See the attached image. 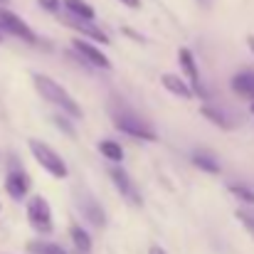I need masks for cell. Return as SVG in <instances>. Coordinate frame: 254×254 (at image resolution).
Returning a JSON list of instances; mask_svg holds the SVG:
<instances>
[{
    "mask_svg": "<svg viewBox=\"0 0 254 254\" xmlns=\"http://www.w3.org/2000/svg\"><path fill=\"white\" fill-rule=\"evenodd\" d=\"M32 82H35V89L42 94V99H47L50 104L60 106L62 111H67V114H69V116H74V119H79V116H82V106L74 101V96L60 84V82H55L52 77L40 74V72H37V74H32Z\"/></svg>",
    "mask_w": 254,
    "mask_h": 254,
    "instance_id": "6da1fadb",
    "label": "cell"
},
{
    "mask_svg": "<svg viewBox=\"0 0 254 254\" xmlns=\"http://www.w3.org/2000/svg\"><path fill=\"white\" fill-rule=\"evenodd\" d=\"M114 126L121 131V133H128L133 138H141V141H156V131L148 126V121H143L138 114H133L131 109H121L114 114Z\"/></svg>",
    "mask_w": 254,
    "mask_h": 254,
    "instance_id": "7a4b0ae2",
    "label": "cell"
},
{
    "mask_svg": "<svg viewBox=\"0 0 254 254\" xmlns=\"http://www.w3.org/2000/svg\"><path fill=\"white\" fill-rule=\"evenodd\" d=\"M30 151H32L35 161L47 170L50 175H55V178H67V173H69V170H67V163L62 161V156H60L52 146H47V143H42V141H37V138H30Z\"/></svg>",
    "mask_w": 254,
    "mask_h": 254,
    "instance_id": "3957f363",
    "label": "cell"
},
{
    "mask_svg": "<svg viewBox=\"0 0 254 254\" xmlns=\"http://www.w3.org/2000/svg\"><path fill=\"white\" fill-rule=\"evenodd\" d=\"M27 222L40 235H50L55 230V225H52V207H50L47 197L35 195L32 200H27Z\"/></svg>",
    "mask_w": 254,
    "mask_h": 254,
    "instance_id": "277c9868",
    "label": "cell"
},
{
    "mask_svg": "<svg viewBox=\"0 0 254 254\" xmlns=\"http://www.w3.org/2000/svg\"><path fill=\"white\" fill-rule=\"evenodd\" d=\"M0 30L7 32V35H12V37H17V40H22V42H27V45H40V40L30 30V25L20 15H15L12 10H7L2 5H0Z\"/></svg>",
    "mask_w": 254,
    "mask_h": 254,
    "instance_id": "5b68a950",
    "label": "cell"
},
{
    "mask_svg": "<svg viewBox=\"0 0 254 254\" xmlns=\"http://www.w3.org/2000/svg\"><path fill=\"white\" fill-rule=\"evenodd\" d=\"M178 62H180L185 77H188V84H190V89H192V94L200 96V99H207V91H205V86H202V82H200L197 62H195V57H192V52H190L188 47H180V50H178Z\"/></svg>",
    "mask_w": 254,
    "mask_h": 254,
    "instance_id": "8992f818",
    "label": "cell"
},
{
    "mask_svg": "<svg viewBox=\"0 0 254 254\" xmlns=\"http://www.w3.org/2000/svg\"><path fill=\"white\" fill-rule=\"evenodd\" d=\"M5 190L12 200H25L27 192H30V175L20 168L15 161L7 170V178H5Z\"/></svg>",
    "mask_w": 254,
    "mask_h": 254,
    "instance_id": "52a82bcc",
    "label": "cell"
},
{
    "mask_svg": "<svg viewBox=\"0 0 254 254\" xmlns=\"http://www.w3.org/2000/svg\"><path fill=\"white\" fill-rule=\"evenodd\" d=\"M72 47H74V52L84 60V62H89L91 67H99V69H111V60L99 50V47H94L91 42H86L84 37H77L74 42H72Z\"/></svg>",
    "mask_w": 254,
    "mask_h": 254,
    "instance_id": "ba28073f",
    "label": "cell"
},
{
    "mask_svg": "<svg viewBox=\"0 0 254 254\" xmlns=\"http://www.w3.org/2000/svg\"><path fill=\"white\" fill-rule=\"evenodd\" d=\"M62 22H64L67 27H72L74 32H79L82 37H91L94 42L109 45V35H106L101 27H96L91 20H79V17H72V15H67V17H62Z\"/></svg>",
    "mask_w": 254,
    "mask_h": 254,
    "instance_id": "9c48e42d",
    "label": "cell"
},
{
    "mask_svg": "<svg viewBox=\"0 0 254 254\" xmlns=\"http://www.w3.org/2000/svg\"><path fill=\"white\" fill-rule=\"evenodd\" d=\"M109 175H111V180H114L116 190H119L124 197H128L133 205H141V195L133 190V183H131V178H128V173H126V170L119 168V166H114V168L109 170Z\"/></svg>",
    "mask_w": 254,
    "mask_h": 254,
    "instance_id": "30bf717a",
    "label": "cell"
},
{
    "mask_svg": "<svg viewBox=\"0 0 254 254\" xmlns=\"http://www.w3.org/2000/svg\"><path fill=\"white\" fill-rule=\"evenodd\" d=\"M230 86H232V91H235L237 96L254 101V69H242V72H237V74L232 77Z\"/></svg>",
    "mask_w": 254,
    "mask_h": 254,
    "instance_id": "8fae6325",
    "label": "cell"
},
{
    "mask_svg": "<svg viewBox=\"0 0 254 254\" xmlns=\"http://www.w3.org/2000/svg\"><path fill=\"white\" fill-rule=\"evenodd\" d=\"M79 210H82L84 220H89L94 227H106V212H104L101 205L94 202L91 197H84V200L79 202Z\"/></svg>",
    "mask_w": 254,
    "mask_h": 254,
    "instance_id": "7c38bea8",
    "label": "cell"
},
{
    "mask_svg": "<svg viewBox=\"0 0 254 254\" xmlns=\"http://www.w3.org/2000/svg\"><path fill=\"white\" fill-rule=\"evenodd\" d=\"M161 84L166 86L173 96H180V99H190V96H192L190 84H188L183 77H178V74H163V77H161Z\"/></svg>",
    "mask_w": 254,
    "mask_h": 254,
    "instance_id": "4fadbf2b",
    "label": "cell"
},
{
    "mask_svg": "<svg viewBox=\"0 0 254 254\" xmlns=\"http://www.w3.org/2000/svg\"><path fill=\"white\" fill-rule=\"evenodd\" d=\"M69 237H72V245L77 247V254L91 252V237H89L86 230H82V225H72L69 227Z\"/></svg>",
    "mask_w": 254,
    "mask_h": 254,
    "instance_id": "5bb4252c",
    "label": "cell"
},
{
    "mask_svg": "<svg viewBox=\"0 0 254 254\" xmlns=\"http://www.w3.org/2000/svg\"><path fill=\"white\" fill-rule=\"evenodd\" d=\"M200 114L207 119V121H212L215 126H220V128H225V131H230L235 124H232V119L225 114V111H220V109H215V106H202L200 109Z\"/></svg>",
    "mask_w": 254,
    "mask_h": 254,
    "instance_id": "9a60e30c",
    "label": "cell"
},
{
    "mask_svg": "<svg viewBox=\"0 0 254 254\" xmlns=\"http://www.w3.org/2000/svg\"><path fill=\"white\" fill-rule=\"evenodd\" d=\"M192 166H195V168H200V170H205V173H210V175H217V173L222 170L215 156H210V153H202V151L192 153Z\"/></svg>",
    "mask_w": 254,
    "mask_h": 254,
    "instance_id": "2e32d148",
    "label": "cell"
},
{
    "mask_svg": "<svg viewBox=\"0 0 254 254\" xmlns=\"http://www.w3.org/2000/svg\"><path fill=\"white\" fill-rule=\"evenodd\" d=\"M64 7L69 10L72 17H79V20H94V7L84 2V0H62Z\"/></svg>",
    "mask_w": 254,
    "mask_h": 254,
    "instance_id": "e0dca14e",
    "label": "cell"
},
{
    "mask_svg": "<svg viewBox=\"0 0 254 254\" xmlns=\"http://www.w3.org/2000/svg\"><path fill=\"white\" fill-rule=\"evenodd\" d=\"M99 151H101V156H104L106 161H111V163H121V161H124V148H121L116 141L104 138V141L99 143Z\"/></svg>",
    "mask_w": 254,
    "mask_h": 254,
    "instance_id": "ac0fdd59",
    "label": "cell"
},
{
    "mask_svg": "<svg viewBox=\"0 0 254 254\" xmlns=\"http://www.w3.org/2000/svg\"><path fill=\"white\" fill-rule=\"evenodd\" d=\"M27 252L30 254H67V250L60 247V245H55V242L32 240V242H27Z\"/></svg>",
    "mask_w": 254,
    "mask_h": 254,
    "instance_id": "d6986e66",
    "label": "cell"
},
{
    "mask_svg": "<svg viewBox=\"0 0 254 254\" xmlns=\"http://www.w3.org/2000/svg\"><path fill=\"white\" fill-rule=\"evenodd\" d=\"M227 190H230L240 202H245V205H250V207L254 205V190L252 188H247V185H242V183H230Z\"/></svg>",
    "mask_w": 254,
    "mask_h": 254,
    "instance_id": "ffe728a7",
    "label": "cell"
},
{
    "mask_svg": "<svg viewBox=\"0 0 254 254\" xmlns=\"http://www.w3.org/2000/svg\"><path fill=\"white\" fill-rule=\"evenodd\" d=\"M235 217L240 220V225L247 230V235L254 240V215L252 212H250V210H237V212H235Z\"/></svg>",
    "mask_w": 254,
    "mask_h": 254,
    "instance_id": "44dd1931",
    "label": "cell"
},
{
    "mask_svg": "<svg viewBox=\"0 0 254 254\" xmlns=\"http://www.w3.org/2000/svg\"><path fill=\"white\" fill-rule=\"evenodd\" d=\"M55 126H57V128H62V131L67 133V136H72V133H74L72 124H69V121H67L64 116H55Z\"/></svg>",
    "mask_w": 254,
    "mask_h": 254,
    "instance_id": "7402d4cb",
    "label": "cell"
},
{
    "mask_svg": "<svg viewBox=\"0 0 254 254\" xmlns=\"http://www.w3.org/2000/svg\"><path fill=\"white\" fill-rule=\"evenodd\" d=\"M37 2H40V5L45 7V10H50V12H57V10H60V2H62V0H37Z\"/></svg>",
    "mask_w": 254,
    "mask_h": 254,
    "instance_id": "603a6c76",
    "label": "cell"
},
{
    "mask_svg": "<svg viewBox=\"0 0 254 254\" xmlns=\"http://www.w3.org/2000/svg\"><path fill=\"white\" fill-rule=\"evenodd\" d=\"M126 7H131V10H138L141 7V0H121Z\"/></svg>",
    "mask_w": 254,
    "mask_h": 254,
    "instance_id": "cb8c5ba5",
    "label": "cell"
},
{
    "mask_svg": "<svg viewBox=\"0 0 254 254\" xmlns=\"http://www.w3.org/2000/svg\"><path fill=\"white\" fill-rule=\"evenodd\" d=\"M148 254H168V252H166V250H163L161 245H153V247L148 250Z\"/></svg>",
    "mask_w": 254,
    "mask_h": 254,
    "instance_id": "d4e9b609",
    "label": "cell"
},
{
    "mask_svg": "<svg viewBox=\"0 0 254 254\" xmlns=\"http://www.w3.org/2000/svg\"><path fill=\"white\" fill-rule=\"evenodd\" d=\"M247 47H250V52L254 55V35H250V37H247Z\"/></svg>",
    "mask_w": 254,
    "mask_h": 254,
    "instance_id": "484cf974",
    "label": "cell"
},
{
    "mask_svg": "<svg viewBox=\"0 0 254 254\" xmlns=\"http://www.w3.org/2000/svg\"><path fill=\"white\" fill-rule=\"evenodd\" d=\"M250 111H252V116H254V101H252V104H250Z\"/></svg>",
    "mask_w": 254,
    "mask_h": 254,
    "instance_id": "4316f807",
    "label": "cell"
},
{
    "mask_svg": "<svg viewBox=\"0 0 254 254\" xmlns=\"http://www.w3.org/2000/svg\"><path fill=\"white\" fill-rule=\"evenodd\" d=\"M202 2H205V5H207V0H202Z\"/></svg>",
    "mask_w": 254,
    "mask_h": 254,
    "instance_id": "83f0119b",
    "label": "cell"
},
{
    "mask_svg": "<svg viewBox=\"0 0 254 254\" xmlns=\"http://www.w3.org/2000/svg\"><path fill=\"white\" fill-rule=\"evenodd\" d=\"M0 40H2V35H0Z\"/></svg>",
    "mask_w": 254,
    "mask_h": 254,
    "instance_id": "f1b7e54d",
    "label": "cell"
},
{
    "mask_svg": "<svg viewBox=\"0 0 254 254\" xmlns=\"http://www.w3.org/2000/svg\"><path fill=\"white\" fill-rule=\"evenodd\" d=\"M0 2H5V0H0Z\"/></svg>",
    "mask_w": 254,
    "mask_h": 254,
    "instance_id": "f546056e",
    "label": "cell"
}]
</instances>
